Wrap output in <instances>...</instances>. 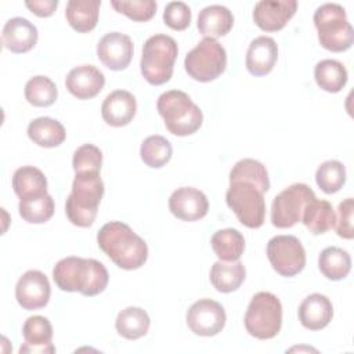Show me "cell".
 Wrapping results in <instances>:
<instances>
[{
  "label": "cell",
  "instance_id": "cell-18",
  "mask_svg": "<svg viewBox=\"0 0 354 354\" xmlns=\"http://www.w3.org/2000/svg\"><path fill=\"white\" fill-rule=\"evenodd\" d=\"M22 336L25 343L21 346L19 353H40L53 354L55 346L53 342V326L46 317L33 315L29 317L22 326Z\"/></svg>",
  "mask_w": 354,
  "mask_h": 354
},
{
  "label": "cell",
  "instance_id": "cell-21",
  "mask_svg": "<svg viewBox=\"0 0 354 354\" xmlns=\"http://www.w3.org/2000/svg\"><path fill=\"white\" fill-rule=\"evenodd\" d=\"M278 59V46L272 37L259 36L253 39L246 51V69L253 76L270 73Z\"/></svg>",
  "mask_w": 354,
  "mask_h": 354
},
{
  "label": "cell",
  "instance_id": "cell-31",
  "mask_svg": "<svg viewBox=\"0 0 354 354\" xmlns=\"http://www.w3.org/2000/svg\"><path fill=\"white\" fill-rule=\"evenodd\" d=\"M318 267L325 278L340 281L346 278L351 270V257L347 250L337 246H329L321 252Z\"/></svg>",
  "mask_w": 354,
  "mask_h": 354
},
{
  "label": "cell",
  "instance_id": "cell-29",
  "mask_svg": "<svg viewBox=\"0 0 354 354\" xmlns=\"http://www.w3.org/2000/svg\"><path fill=\"white\" fill-rule=\"evenodd\" d=\"M151 325L149 315L141 307H126L123 308L115 321L118 333L129 340H136L147 335Z\"/></svg>",
  "mask_w": 354,
  "mask_h": 354
},
{
  "label": "cell",
  "instance_id": "cell-40",
  "mask_svg": "<svg viewBox=\"0 0 354 354\" xmlns=\"http://www.w3.org/2000/svg\"><path fill=\"white\" fill-rule=\"evenodd\" d=\"M163 21L169 28L183 30L191 22V8L184 1H170L165 7Z\"/></svg>",
  "mask_w": 354,
  "mask_h": 354
},
{
  "label": "cell",
  "instance_id": "cell-36",
  "mask_svg": "<svg viewBox=\"0 0 354 354\" xmlns=\"http://www.w3.org/2000/svg\"><path fill=\"white\" fill-rule=\"evenodd\" d=\"M57 97V86L47 76H33L25 84V98L33 106H50L55 102Z\"/></svg>",
  "mask_w": 354,
  "mask_h": 354
},
{
  "label": "cell",
  "instance_id": "cell-20",
  "mask_svg": "<svg viewBox=\"0 0 354 354\" xmlns=\"http://www.w3.org/2000/svg\"><path fill=\"white\" fill-rule=\"evenodd\" d=\"M37 28L26 18L14 17L8 19L1 32L3 46L12 53H26L37 41Z\"/></svg>",
  "mask_w": 354,
  "mask_h": 354
},
{
  "label": "cell",
  "instance_id": "cell-15",
  "mask_svg": "<svg viewBox=\"0 0 354 354\" xmlns=\"http://www.w3.org/2000/svg\"><path fill=\"white\" fill-rule=\"evenodd\" d=\"M296 8V0H260L254 4L253 21L260 29L275 32L286 25Z\"/></svg>",
  "mask_w": 354,
  "mask_h": 354
},
{
  "label": "cell",
  "instance_id": "cell-12",
  "mask_svg": "<svg viewBox=\"0 0 354 354\" xmlns=\"http://www.w3.org/2000/svg\"><path fill=\"white\" fill-rule=\"evenodd\" d=\"M224 307L212 299L196 300L187 311V325L198 336H216L225 325Z\"/></svg>",
  "mask_w": 354,
  "mask_h": 354
},
{
  "label": "cell",
  "instance_id": "cell-6",
  "mask_svg": "<svg viewBox=\"0 0 354 354\" xmlns=\"http://www.w3.org/2000/svg\"><path fill=\"white\" fill-rule=\"evenodd\" d=\"M314 25L318 30V40L324 48L340 53L351 47L354 30L343 6L337 3L321 4L314 12Z\"/></svg>",
  "mask_w": 354,
  "mask_h": 354
},
{
  "label": "cell",
  "instance_id": "cell-28",
  "mask_svg": "<svg viewBox=\"0 0 354 354\" xmlns=\"http://www.w3.org/2000/svg\"><path fill=\"white\" fill-rule=\"evenodd\" d=\"M335 220L336 214L330 202L317 198L307 203L301 216V223L314 235H319L332 230L335 227Z\"/></svg>",
  "mask_w": 354,
  "mask_h": 354
},
{
  "label": "cell",
  "instance_id": "cell-11",
  "mask_svg": "<svg viewBox=\"0 0 354 354\" xmlns=\"http://www.w3.org/2000/svg\"><path fill=\"white\" fill-rule=\"evenodd\" d=\"M267 257L282 277H295L306 266V250L293 235H277L267 243Z\"/></svg>",
  "mask_w": 354,
  "mask_h": 354
},
{
  "label": "cell",
  "instance_id": "cell-5",
  "mask_svg": "<svg viewBox=\"0 0 354 354\" xmlns=\"http://www.w3.org/2000/svg\"><path fill=\"white\" fill-rule=\"evenodd\" d=\"M178 54L176 40L163 33L148 37L142 47L140 61L141 73L145 80L153 86H160L170 80L174 62Z\"/></svg>",
  "mask_w": 354,
  "mask_h": 354
},
{
  "label": "cell",
  "instance_id": "cell-38",
  "mask_svg": "<svg viewBox=\"0 0 354 354\" xmlns=\"http://www.w3.org/2000/svg\"><path fill=\"white\" fill-rule=\"evenodd\" d=\"M102 165V152L94 144L80 145L72 159L75 173H100Z\"/></svg>",
  "mask_w": 354,
  "mask_h": 354
},
{
  "label": "cell",
  "instance_id": "cell-42",
  "mask_svg": "<svg viewBox=\"0 0 354 354\" xmlns=\"http://www.w3.org/2000/svg\"><path fill=\"white\" fill-rule=\"evenodd\" d=\"M25 6L37 17H50L55 11L58 0H26Z\"/></svg>",
  "mask_w": 354,
  "mask_h": 354
},
{
  "label": "cell",
  "instance_id": "cell-32",
  "mask_svg": "<svg viewBox=\"0 0 354 354\" xmlns=\"http://www.w3.org/2000/svg\"><path fill=\"white\" fill-rule=\"evenodd\" d=\"M317 84L328 93H339L347 83V69L337 59H321L314 68Z\"/></svg>",
  "mask_w": 354,
  "mask_h": 354
},
{
  "label": "cell",
  "instance_id": "cell-14",
  "mask_svg": "<svg viewBox=\"0 0 354 354\" xmlns=\"http://www.w3.org/2000/svg\"><path fill=\"white\" fill-rule=\"evenodd\" d=\"M133 41L122 32L104 35L97 44L98 59L112 71H122L129 66L133 57Z\"/></svg>",
  "mask_w": 354,
  "mask_h": 354
},
{
  "label": "cell",
  "instance_id": "cell-10",
  "mask_svg": "<svg viewBox=\"0 0 354 354\" xmlns=\"http://www.w3.org/2000/svg\"><path fill=\"white\" fill-rule=\"evenodd\" d=\"M315 196L314 191L303 183H296L281 191L271 205V223L277 228H290L301 221L303 212Z\"/></svg>",
  "mask_w": 354,
  "mask_h": 354
},
{
  "label": "cell",
  "instance_id": "cell-16",
  "mask_svg": "<svg viewBox=\"0 0 354 354\" xmlns=\"http://www.w3.org/2000/svg\"><path fill=\"white\" fill-rule=\"evenodd\" d=\"M169 209L183 221H196L207 214L209 201L202 191L194 187H181L170 195Z\"/></svg>",
  "mask_w": 354,
  "mask_h": 354
},
{
  "label": "cell",
  "instance_id": "cell-26",
  "mask_svg": "<svg viewBox=\"0 0 354 354\" xmlns=\"http://www.w3.org/2000/svg\"><path fill=\"white\" fill-rule=\"evenodd\" d=\"M12 188L19 199L47 194V178L35 166H22L12 174Z\"/></svg>",
  "mask_w": 354,
  "mask_h": 354
},
{
  "label": "cell",
  "instance_id": "cell-35",
  "mask_svg": "<svg viewBox=\"0 0 354 354\" xmlns=\"http://www.w3.org/2000/svg\"><path fill=\"white\" fill-rule=\"evenodd\" d=\"M18 210L25 221L30 224H41L53 217L54 199L48 194L19 199Z\"/></svg>",
  "mask_w": 354,
  "mask_h": 354
},
{
  "label": "cell",
  "instance_id": "cell-24",
  "mask_svg": "<svg viewBox=\"0 0 354 354\" xmlns=\"http://www.w3.org/2000/svg\"><path fill=\"white\" fill-rule=\"evenodd\" d=\"M210 282L212 285L223 293H230L236 290L246 278L245 266L239 261H216L210 268Z\"/></svg>",
  "mask_w": 354,
  "mask_h": 354
},
{
  "label": "cell",
  "instance_id": "cell-41",
  "mask_svg": "<svg viewBox=\"0 0 354 354\" xmlns=\"http://www.w3.org/2000/svg\"><path fill=\"white\" fill-rule=\"evenodd\" d=\"M353 209L354 202L353 198H346L343 202L339 203L337 207V217L335 220V230L339 236L351 239L354 236L353 231Z\"/></svg>",
  "mask_w": 354,
  "mask_h": 354
},
{
  "label": "cell",
  "instance_id": "cell-23",
  "mask_svg": "<svg viewBox=\"0 0 354 354\" xmlns=\"http://www.w3.org/2000/svg\"><path fill=\"white\" fill-rule=\"evenodd\" d=\"M234 25L232 12L221 4H212L199 11L198 30L205 37H220L227 35Z\"/></svg>",
  "mask_w": 354,
  "mask_h": 354
},
{
  "label": "cell",
  "instance_id": "cell-3",
  "mask_svg": "<svg viewBox=\"0 0 354 354\" xmlns=\"http://www.w3.org/2000/svg\"><path fill=\"white\" fill-rule=\"evenodd\" d=\"M102 195L104 183L100 173H76L72 183V192L65 202L68 220L77 227L93 225Z\"/></svg>",
  "mask_w": 354,
  "mask_h": 354
},
{
  "label": "cell",
  "instance_id": "cell-19",
  "mask_svg": "<svg viewBox=\"0 0 354 354\" xmlns=\"http://www.w3.org/2000/svg\"><path fill=\"white\" fill-rule=\"evenodd\" d=\"M136 111V97L127 90H115L109 93L101 105L102 119L113 127L129 124L133 120Z\"/></svg>",
  "mask_w": 354,
  "mask_h": 354
},
{
  "label": "cell",
  "instance_id": "cell-17",
  "mask_svg": "<svg viewBox=\"0 0 354 354\" xmlns=\"http://www.w3.org/2000/svg\"><path fill=\"white\" fill-rule=\"evenodd\" d=\"M105 84L104 73L94 65H79L69 71L65 79L68 91L79 100L95 97Z\"/></svg>",
  "mask_w": 354,
  "mask_h": 354
},
{
  "label": "cell",
  "instance_id": "cell-27",
  "mask_svg": "<svg viewBox=\"0 0 354 354\" xmlns=\"http://www.w3.org/2000/svg\"><path fill=\"white\" fill-rule=\"evenodd\" d=\"M28 136L39 147L54 148L64 142L66 133L58 120L48 116H41L33 119L28 124Z\"/></svg>",
  "mask_w": 354,
  "mask_h": 354
},
{
  "label": "cell",
  "instance_id": "cell-25",
  "mask_svg": "<svg viewBox=\"0 0 354 354\" xmlns=\"http://www.w3.org/2000/svg\"><path fill=\"white\" fill-rule=\"evenodd\" d=\"M100 6V0H69L65 8V17L75 30L90 32L98 22Z\"/></svg>",
  "mask_w": 354,
  "mask_h": 354
},
{
  "label": "cell",
  "instance_id": "cell-39",
  "mask_svg": "<svg viewBox=\"0 0 354 354\" xmlns=\"http://www.w3.org/2000/svg\"><path fill=\"white\" fill-rule=\"evenodd\" d=\"M111 6L133 21H148L156 12L155 0H112Z\"/></svg>",
  "mask_w": 354,
  "mask_h": 354
},
{
  "label": "cell",
  "instance_id": "cell-9",
  "mask_svg": "<svg viewBox=\"0 0 354 354\" xmlns=\"http://www.w3.org/2000/svg\"><path fill=\"white\" fill-rule=\"evenodd\" d=\"M187 73L198 82L217 79L227 66L225 48L212 37H203L184 59Z\"/></svg>",
  "mask_w": 354,
  "mask_h": 354
},
{
  "label": "cell",
  "instance_id": "cell-7",
  "mask_svg": "<svg viewBox=\"0 0 354 354\" xmlns=\"http://www.w3.org/2000/svg\"><path fill=\"white\" fill-rule=\"evenodd\" d=\"M245 328L256 339L267 340L278 335L282 326V304L270 292H257L245 313Z\"/></svg>",
  "mask_w": 354,
  "mask_h": 354
},
{
  "label": "cell",
  "instance_id": "cell-33",
  "mask_svg": "<svg viewBox=\"0 0 354 354\" xmlns=\"http://www.w3.org/2000/svg\"><path fill=\"white\" fill-rule=\"evenodd\" d=\"M230 181H248L267 192L270 189V178L266 166L250 158L238 160L230 171Z\"/></svg>",
  "mask_w": 354,
  "mask_h": 354
},
{
  "label": "cell",
  "instance_id": "cell-34",
  "mask_svg": "<svg viewBox=\"0 0 354 354\" xmlns=\"http://www.w3.org/2000/svg\"><path fill=\"white\" fill-rule=\"evenodd\" d=\"M173 155V147L167 138L163 136H149L147 137L140 148V156L142 162L153 169L165 166Z\"/></svg>",
  "mask_w": 354,
  "mask_h": 354
},
{
  "label": "cell",
  "instance_id": "cell-30",
  "mask_svg": "<svg viewBox=\"0 0 354 354\" xmlns=\"http://www.w3.org/2000/svg\"><path fill=\"white\" fill-rule=\"evenodd\" d=\"M210 243L216 256L223 261L239 260L245 250V238L235 228L216 231L210 239Z\"/></svg>",
  "mask_w": 354,
  "mask_h": 354
},
{
  "label": "cell",
  "instance_id": "cell-13",
  "mask_svg": "<svg viewBox=\"0 0 354 354\" xmlns=\"http://www.w3.org/2000/svg\"><path fill=\"white\" fill-rule=\"evenodd\" d=\"M50 295L48 278L39 270L26 271L15 285V299L25 310L43 308L48 303Z\"/></svg>",
  "mask_w": 354,
  "mask_h": 354
},
{
  "label": "cell",
  "instance_id": "cell-1",
  "mask_svg": "<svg viewBox=\"0 0 354 354\" xmlns=\"http://www.w3.org/2000/svg\"><path fill=\"white\" fill-rule=\"evenodd\" d=\"M100 249L120 268L137 270L148 259V246L127 224L109 221L97 234Z\"/></svg>",
  "mask_w": 354,
  "mask_h": 354
},
{
  "label": "cell",
  "instance_id": "cell-37",
  "mask_svg": "<svg viewBox=\"0 0 354 354\" xmlns=\"http://www.w3.org/2000/svg\"><path fill=\"white\" fill-rule=\"evenodd\" d=\"M315 181L325 194L337 192L346 183L344 165L335 159L321 163L315 171Z\"/></svg>",
  "mask_w": 354,
  "mask_h": 354
},
{
  "label": "cell",
  "instance_id": "cell-2",
  "mask_svg": "<svg viewBox=\"0 0 354 354\" xmlns=\"http://www.w3.org/2000/svg\"><path fill=\"white\" fill-rule=\"evenodd\" d=\"M55 285L64 292L95 296L105 290L109 275L105 266L95 259L69 256L61 259L53 270Z\"/></svg>",
  "mask_w": 354,
  "mask_h": 354
},
{
  "label": "cell",
  "instance_id": "cell-8",
  "mask_svg": "<svg viewBox=\"0 0 354 354\" xmlns=\"http://www.w3.org/2000/svg\"><path fill=\"white\" fill-rule=\"evenodd\" d=\"M228 207L235 213L241 224L248 228H259L266 217L264 192L248 181H230L225 192Z\"/></svg>",
  "mask_w": 354,
  "mask_h": 354
},
{
  "label": "cell",
  "instance_id": "cell-4",
  "mask_svg": "<svg viewBox=\"0 0 354 354\" xmlns=\"http://www.w3.org/2000/svg\"><path fill=\"white\" fill-rule=\"evenodd\" d=\"M156 108L165 120L166 129L174 136H191L202 126L201 108L181 90L162 93L156 101Z\"/></svg>",
  "mask_w": 354,
  "mask_h": 354
},
{
  "label": "cell",
  "instance_id": "cell-22",
  "mask_svg": "<svg viewBox=\"0 0 354 354\" xmlns=\"http://www.w3.org/2000/svg\"><path fill=\"white\" fill-rule=\"evenodd\" d=\"M299 321L310 330H321L332 321V301L321 293L308 295L299 307Z\"/></svg>",
  "mask_w": 354,
  "mask_h": 354
}]
</instances>
